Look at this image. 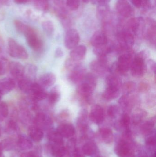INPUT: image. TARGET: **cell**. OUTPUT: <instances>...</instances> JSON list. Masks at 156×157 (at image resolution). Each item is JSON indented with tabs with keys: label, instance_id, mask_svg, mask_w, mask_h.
<instances>
[{
	"label": "cell",
	"instance_id": "6da1fadb",
	"mask_svg": "<svg viewBox=\"0 0 156 157\" xmlns=\"http://www.w3.org/2000/svg\"><path fill=\"white\" fill-rule=\"evenodd\" d=\"M8 54L12 58L17 59L26 60L28 58V54L24 47L13 38H9L7 41Z\"/></svg>",
	"mask_w": 156,
	"mask_h": 157
},
{
	"label": "cell",
	"instance_id": "7a4b0ae2",
	"mask_svg": "<svg viewBox=\"0 0 156 157\" xmlns=\"http://www.w3.org/2000/svg\"><path fill=\"white\" fill-rule=\"evenodd\" d=\"M51 117L43 112H39L34 117L33 124L44 131H50L53 126Z\"/></svg>",
	"mask_w": 156,
	"mask_h": 157
},
{
	"label": "cell",
	"instance_id": "3957f363",
	"mask_svg": "<svg viewBox=\"0 0 156 157\" xmlns=\"http://www.w3.org/2000/svg\"><path fill=\"white\" fill-rule=\"evenodd\" d=\"M25 36L29 47L35 51L40 50L43 46V41L37 33L36 31L31 27H29Z\"/></svg>",
	"mask_w": 156,
	"mask_h": 157
},
{
	"label": "cell",
	"instance_id": "277c9868",
	"mask_svg": "<svg viewBox=\"0 0 156 157\" xmlns=\"http://www.w3.org/2000/svg\"><path fill=\"white\" fill-rule=\"evenodd\" d=\"M117 39L119 45L123 50L130 49L134 44V35L127 30L119 32Z\"/></svg>",
	"mask_w": 156,
	"mask_h": 157
},
{
	"label": "cell",
	"instance_id": "5b68a950",
	"mask_svg": "<svg viewBox=\"0 0 156 157\" xmlns=\"http://www.w3.org/2000/svg\"><path fill=\"white\" fill-rule=\"evenodd\" d=\"M145 60L136 55L135 58L133 59L131 65V74L134 77L140 78L143 76L146 71Z\"/></svg>",
	"mask_w": 156,
	"mask_h": 157
},
{
	"label": "cell",
	"instance_id": "8992f818",
	"mask_svg": "<svg viewBox=\"0 0 156 157\" xmlns=\"http://www.w3.org/2000/svg\"><path fill=\"white\" fill-rule=\"evenodd\" d=\"M132 61V57L130 53L121 55L116 63L118 73L122 75L126 73L130 70Z\"/></svg>",
	"mask_w": 156,
	"mask_h": 157
},
{
	"label": "cell",
	"instance_id": "52a82bcc",
	"mask_svg": "<svg viewBox=\"0 0 156 157\" xmlns=\"http://www.w3.org/2000/svg\"><path fill=\"white\" fill-rule=\"evenodd\" d=\"M79 41L80 36L77 30L71 29L67 31L64 39V44L67 49L72 50L77 47Z\"/></svg>",
	"mask_w": 156,
	"mask_h": 157
},
{
	"label": "cell",
	"instance_id": "ba28073f",
	"mask_svg": "<svg viewBox=\"0 0 156 157\" xmlns=\"http://www.w3.org/2000/svg\"><path fill=\"white\" fill-rule=\"evenodd\" d=\"M47 93L44 88L38 83L34 82L29 91L30 99L35 102H38L46 99Z\"/></svg>",
	"mask_w": 156,
	"mask_h": 157
},
{
	"label": "cell",
	"instance_id": "9c48e42d",
	"mask_svg": "<svg viewBox=\"0 0 156 157\" xmlns=\"http://www.w3.org/2000/svg\"><path fill=\"white\" fill-rule=\"evenodd\" d=\"M117 13L121 16L125 18L132 17L134 14V10L131 5L125 0H119L116 4Z\"/></svg>",
	"mask_w": 156,
	"mask_h": 157
},
{
	"label": "cell",
	"instance_id": "30bf717a",
	"mask_svg": "<svg viewBox=\"0 0 156 157\" xmlns=\"http://www.w3.org/2000/svg\"><path fill=\"white\" fill-rule=\"evenodd\" d=\"M71 70L68 76L70 80L74 84L82 81L86 75V69L84 66L78 63Z\"/></svg>",
	"mask_w": 156,
	"mask_h": 157
},
{
	"label": "cell",
	"instance_id": "8fae6325",
	"mask_svg": "<svg viewBox=\"0 0 156 157\" xmlns=\"http://www.w3.org/2000/svg\"><path fill=\"white\" fill-rule=\"evenodd\" d=\"M95 87L83 80L77 89L79 96L86 102H89Z\"/></svg>",
	"mask_w": 156,
	"mask_h": 157
},
{
	"label": "cell",
	"instance_id": "7c38bea8",
	"mask_svg": "<svg viewBox=\"0 0 156 157\" xmlns=\"http://www.w3.org/2000/svg\"><path fill=\"white\" fill-rule=\"evenodd\" d=\"M145 25L144 20L142 17H133L131 18L127 23L126 30L133 35L137 34L140 30H143Z\"/></svg>",
	"mask_w": 156,
	"mask_h": 157
},
{
	"label": "cell",
	"instance_id": "4fadbf2b",
	"mask_svg": "<svg viewBox=\"0 0 156 157\" xmlns=\"http://www.w3.org/2000/svg\"><path fill=\"white\" fill-rule=\"evenodd\" d=\"M8 71L13 78L18 81L24 75L25 67L18 62L13 61L9 63Z\"/></svg>",
	"mask_w": 156,
	"mask_h": 157
},
{
	"label": "cell",
	"instance_id": "5bb4252c",
	"mask_svg": "<svg viewBox=\"0 0 156 157\" xmlns=\"http://www.w3.org/2000/svg\"><path fill=\"white\" fill-rule=\"evenodd\" d=\"M91 121L96 124H99L103 121L104 119V110L100 105H95L93 107L90 113Z\"/></svg>",
	"mask_w": 156,
	"mask_h": 157
},
{
	"label": "cell",
	"instance_id": "9a60e30c",
	"mask_svg": "<svg viewBox=\"0 0 156 157\" xmlns=\"http://www.w3.org/2000/svg\"><path fill=\"white\" fill-rule=\"evenodd\" d=\"M90 41L94 48H99L108 44V39L104 32L98 30L93 35Z\"/></svg>",
	"mask_w": 156,
	"mask_h": 157
},
{
	"label": "cell",
	"instance_id": "2e32d148",
	"mask_svg": "<svg viewBox=\"0 0 156 157\" xmlns=\"http://www.w3.org/2000/svg\"><path fill=\"white\" fill-rule=\"evenodd\" d=\"M16 147L23 151L31 150L33 147V144L29 136L25 135L19 134L16 140Z\"/></svg>",
	"mask_w": 156,
	"mask_h": 157
},
{
	"label": "cell",
	"instance_id": "e0dca14e",
	"mask_svg": "<svg viewBox=\"0 0 156 157\" xmlns=\"http://www.w3.org/2000/svg\"><path fill=\"white\" fill-rule=\"evenodd\" d=\"M15 86L16 82L13 78L5 77L0 79V92L2 95L10 93Z\"/></svg>",
	"mask_w": 156,
	"mask_h": 157
},
{
	"label": "cell",
	"instance_id": "ac0fdd59",
	"mask_svg": "<svg viewBox=\"0 0 156 157\" xmlns=\"http://www.w3.org/2000/svg\"><path fill=\"white\" fill-rule=\"evenodd\" d=\"M90 68L94 72L103 74L108 69L106 59L105 58H100L99 60L93 61L90 63Z\"/></svg>",
	"mask_w": 156,
	"mask_h": 157
},
{
	"label": "cell",
	"instance_id": "d6986e66",
	"mask_svg": "<svg viewBox=\"0 0 156 157\" xmlns=\"http://www.w3.org/2000/svg\"><path fill=\"white\" fill-rule=\"evenodd\" d=\"M56 80V78L54 73L48 72L40 76L38 83L45 89L53 86L55 84Z\"/></svg>",
	"mask_w": 156,
	"mask_h": 157
},
{
	"label": "cell",
	"instance_id": "ffe728a7",
	"mask_svg": "<svg viewBox=\"0 0 156 157\" xmlns=\"http://www.w3.org/2000/svg\"><path fill=\"white\" fill-rule=\"evenodd\" d=\"M20 121L24 125H29L33 124L34 117L32 116V113L25 105H23L21 109L17 114Z\"/></svg>",
	"mask_w": 156,
	"mask_h": 157
},
{
	"label": "cell",
	"instance_id": "44dd1931",
	"mask_svg": "<svg viewBox=\"0 0 156 157\" xmlns=\"http://www.w3.org/2000/svg\"><path fill=\"white\" fill-rule=\"evenodd\" d=\"M115 152L120 157H133L131 147L125 141H121L115 148Z\"/></svg>",
	"mask_w": 156,
	"mask_h": 157
},
{
	"label": "cell",
	"instance_id": "7402d4cb",
	"mask_svg": "<svg viewBox=\"0 0 156 157\" xmlns=\"http://www.w3.org/2000/svg\"><path fill=\"white\" fill-rule=\"evenodd\" d=\"M28 134L29 138L35 143L41 142L44 137V132L34 124L28 127Z\"/></svg>",
	"mask_w": 156,
	"mask_h": 157
},
{
	"label": "cell",
	"instance_id": "603a6c76",
	"mask_svg": "<svg viewBox=\"0 0 156 157\" xmlns=\"http://www.w3.org/2000/svg\"><path fill=\"white\" fill-rule=\"evenodd\" d=\"M87 52V48L84 45L77 46L72 49L70 53L71 59L78 62L82 60L85 57Z\"/></svg>",
	"mask_w": 156,
	"mask_h": 157
},
{
	"label": "cell",
	"instance_id": "cb8c5ba5",
	"mask_svg": "<svg viewBox=\"0 0 156 157\" xmlns=\"http://www.w3.org/2000/svg\"><path fill=\"white\" fill-rule=\"evenodd\" d=\"M57 132L62 136V137L68 138L73 136L75 133V129L74 126L70 124H62L57 128Z\"/></svg>",
	"mask_w": 156,
	"mask_h": 157
},
{
	"label": "cell",
	"instance_id": "d4e9b609",
	"mask_svg": "<svg viewBox=\"0 0 156 157\" xmlns=\"http://www.w3.org/2000/svg\"><path fill=\"white\" fill-rule=\"evenodd\" d=\"M60 98V93L59 87L55 86L51 89L50 91L47 93L46 99L50 105H54L58 102Z\"/></svg>",
	"mask_w": 156,
	"mask_h": 157
},
{
	"label": "cell",
	"instance_id": "484cf974",
	"mask_svg": "<svg viewBox=\"0 0 156 157\" xmlns=\"http://www.w3.org/2000/svg\"><path fill=\"white\" fill-rule=\"evenodd\" d=\"M120 89L112 87H107L102 96L106 100L111 101L117 98L120 95Z\"/></svg>",
	"mask_w": 156,
	"mask_h": 157
},
{
	"label": "cell",
	"instance_id": "4316f807",
	"mask_svg": "<svg viewBox=\"0 0 156 157\" xmlns=\"http://www.w3.org/2000/svg\"><path fill=\"white\" fill-rule=\"evenodd\" d=\"M34 83L33 80L24 76L23 78L18 80V87L22 92L29 94L31 87Z\"/></svg>",
	"mask_w": 156,
	"mask_h": 157
},
{
	"label": "cell",
	"instance_id": "83f0119b",
	"mask_svg": "<svg viewBox=\"0 0 156 157\" xmlns=\"http://www.w3.org/2000/svg\"><path fill=\"white\" fill-rule=\"evenodd\" d=\"M2 149L6 151H12L17 148L16 140L12 137L5 138L0 143Z\"/></svg>",
	"mask_w": 156,
	"mask_h": 157
},
{
	"label": "cell",
	"instance_id": "f1b7e54d",
	"mask_svg": "<svg viewBox=\"0 0 156 157\" xmlns=\"http://www.w3.org/2000/svg\"><path fill=\"white\" fill-rule=\"evenodd\" d=\"M106 83L107 87L120 88L122 86V80L120 78L115 75H110L106 78Z\"/></svg>",
	"mask_w": 156,
	"mask_h": 157
},
{
	"label": "cell",
	"instance_id": "f546056e",
	"mask_svg": "<svg viewBox=\"0 0 156 157\" xmlns=\"http://www.w3.org/2000/svg\"><path fill=\"white\" fill-rule=\"evenodd\" d=\"M5 131L9 134L14 135L18 134L19 128L16 121L13 119L9 120L6 124Z\"/></svg>",
	"mask_w": 156,
	"mask_h": 157
},
{
	"label": "cell",
	"instance_id": "4dcf8cb0",
	"mask_svg": "<svg viewBox=\"0 0 156 157\" xmlns=\"http://www.w3.org/2000/svg\"><path fill=\"white\" fill-rule=\"evenodd\" d=\"M49 143L53 144H63L62 136L56 131H50L47 135Z\"/></svg>",
	"mask_w": 156,
	"mask_h": 157
},
{
	"label": "cell",
	"instance_id": "1f68e13d",
	"mask_svg": "<svg viewBox=\"0 0 156 157\" xmlns=\"http://www.w3.org/2000/svg\"><path fill=\"white\" fill-rule=\"evenodd\" d=\"M112 50L111 46L108 44L99 48H94L93 52L100 58H105Z\"/></svg>",
	"mask_w": 156,
	"mask_h": 157
},
{
	"label": "cell",
	"instance_id": "d6a6232c",
	"mask_svg": "<svg viewBox=\"0 0 156 157\" xmlns=\"http://www.w3.org/2000/svg\"><path fill=\"white\" fill-rule=\"evenodd\" d=\"M148 27L147 31V37L148 40L152 43H155L156 26L155 22L152 20L148 21Z\"/></svg>",
	"mask_w": 156,
	"mask_h": 157
},
{
	"label": "cell",
	"instance_id": "836d02e7",
	"mask_svg": "<svg viewBox=\"0 0 156 157\" xmlns=\"http://www.w3.org/2000/svg\"><path fill=\"white\" fill-rule=\"evenodd\" d=\"M100 134L102 139L104 143L110 144L113 140L112 131L108 128H103L100 130Z\"/></svg>",
	"mask_w": 156,
	"mask_h": 157
},
{
	"label": "cell",
	"instance_id": "e575fe53",
	"mask_svg": "<svg viewBox=\"0 0 156 157\" xmlns=\"http://www.w3.org/2000/svg\"><path fill=\"white\" fill-rule=\"evenodd\" d=\"M37 69L33 64H28L25 67V74L24 76L32 79L34 81L36 75Z\"/></svg>",
	"mask_w": 156,
	"mask_h": 157
},
{
	"label": "cell",
	"instance_id": "d590c367",
	"mask_svg": "<svg viewBox=\"0 0 156 157\" xmlns=\"http://www.w3.org/2000/svg\"><path fill=\"white\" fill-rule=\"evenodd\" d=\"M132 4L136 8L148 9L151 6V0H131Z\"/></svg>",
	"mask_w": 156,
	"mask_h": 157
},
{
	"label": "cell",
	"instance_id": "8d00e7d4",
	"mask_svg": "<svg viewBox=\"0 0 156 157\" xmlns=\"http://www.w3.org/2000/svg\"><path fill=\"white\" fill-rule=\"evenodd\" d=\"M155 122V119L154 118L148 120L145 122L142 127V130L144 133L145 134H150L154 127Z\"/></svg>",
	"mask_w": 156,
	"mask_h": 157
},
{
	"label": "cell",
	"instance_id": "74e56055",
	"mask_svg": "<svg viewBox=\"0 0 156 157\" xmlns=\"http://www.w3.org/2000/svg\"><path fill=\"white\" fill-rule=\"evenodd\" d=\"M9 113V109L7 103L4 101H0V122L7 118Z\"/></svg>",
	"mask_w": 156,
	"mask_h": 157
},
{
	"label": "cell",
	"instance_id": "f35d334b",
	"mask_svg": "<svg viewBox=\"0 0 156 157\" xmlns=\"http://www.w3.org/2000/svg\"><path fill=\"white\" fill-rule=\"evenodd\" d=\"M20 157H43L42 149L40 147H37L33 151L22 153Z\"/></svg>",
	"mask_w": 156,
	"mask_h": 157
},
{
	"label": "cell",
	"instance_id": "ab89813d",
	"mask_svg": "<svg viewBox=\"0 0 156 157\" xmlns=\"http://www.w3.org/2000/svg\"><path fill=\"white\" fill-rule=\"evenodd\" d=\"M118 102L122 109L128 110L130 109L132 101H131V99L128 97V95H124L119 99Z\"/></svg>",
	"mask_w": 156,
	"mask_h": 157
},
{
	"label": "cell",
	"instance_id": "60d3db41",
	"mask_svg": "<svg viewBox=\"0 0 156 157\" xmlns=\"http://www.w3.org/2000/svg\"><path fill=\"white\" fill-rule=\"evenodd\" d=\"M136 84L132 81H128L124 83L123 86V91L125 95H129L133 92L136 88Z\"/></svg>",
	"mask_w": 156,
	"mask_h": 157
},
{
	"label": "cell",
	"instance_id": "b9f144b4",
	"mask_svg": "<svg viewBox=\"0 0 156 157\" xmlns=\"http://www.w3.org/2000/svg\"><path fill=\"white\" fill-rule=\"evenodd\" d=\"M34 5L36 8L42 11H46L49 9L47 0H34Z\"/></svg>",
	"mask_w": 156,
	"mask_h": 157
},
{
	"label": "cell",
	"instance_id": "7bdbcfd3",
	"mask_svg": "<svg viewBox=\"0 0 156 157\" xmlns=\"http://www.w3.org/2000/svg\"><path fill=\"white\" fill-rule=\"evenodd\" d=\"M42 27L48 36H51L54 33V25L51 21H46L43 22L42 23Z\"/></svg>",
	"mask_w": 156,
	"mask_h": 157
},
{
	"label": "cell",
	"instance_id": "ee69618b",
	"mask_svg": "<svg viewBox=\"0 0 156 157\" xmlns=\"http://www.w3.org/2000/svg\"><path fill=\"white\" fill-rule=\"evenodd\" d=\"M82 151L84 155L88 156H91L95 152V146L92 143H87L82 147Z\"/></svg>",
	"mask_w": 156,
	"mask_h": 157
},
{
	"label": "cell",
	"instance_id": "f6af8a7d",
	"mask_svg": "<svg viewBox=\"0 0 156 157\" xmlns=\"http://www.w3.org/2000/svg\"><path fill=\"white\" fill-rule=\"evenodd\" d=\"M9 63L5 58L0 57V76L4 75L8 71Z\"/></svg>",
	"mask_w": 156,
	"mask_h": 157
},
{
	"label": "cell",
	"instance_id": "bcb514c9",
	"mask_svg": "<svg viewBox=\"0 0 156 157\" xmlns=\"http://www.w3.org/2000/svg\"><path fill=\"white\" fill-rule=\"evenodd\" d=\"M14 23L15 26L17 31L24 35L25 33L26 32L29 27V26L25 25L23 22L18 20H15Z\"/></svg>",
	"mask_w": 156,
	"mask_h": 157
},
{
	"label": "cell",
	"instance_id": "7dc6e473",
	"mask_svg": "<svg viewBox=\"0 0 156 157\" xmlns=\"http://www.w3.org/2000/svg\"><path fill=\"white\" fill-rule=\"evenodd\" d=\"M119 111V107L115 104H112L108 107L107 114L109 117L114 118L118 114Z\"/></svg>",
	"mask_w": 156,
	"mask_h": 157
},
{
	"label": "cell",
	"instance_id": "c3c4849f",
	"mask_svg": "<svg viewBox=\"0 0 156 157\" xmlns=\"http://www.w3.org/2000/svg\"><path fill=\"white\" fill-rule=\"evenodd\" d=\"M80 0H67V5L70 10L75 11L78 8Z\"/></svg>",
	"mask_w": 156,
	"mask_h": 157
},
{
	"label": "cell",
	"instance_id": "681fc988",
	"mask_svg": "<svg viewBox=\"0 0 156 157\" xmlns=\"http://www.w3.org/2000/svg\"><path fill=\"white\" fill-rule=\"evenodd\" d=\"M145 114V112L143 111L141 109H138V110L136 111L134 114V122L135 123H139Z\"/></svg>",
	"mask_w": 156,
	"mask_h": 157
},
{
	"label": "cell",
	"instance_id": "f907efd6",
	"mask_svg": "<svg viewBox=\"0 0 156 157\" xmlns=\"http://www.w3.org/2000/svg\"><path fill=\"white\" fill-rule=\"evenodd\" d=\"M130 118L127 113H124L122 115L121 119V124L122 126L124 128L127 129L130 125Z\"/></svg>",
	"mask_w": 156,
	"mask_h": 157
},
{
	"label": "cell",
	"instance_id": "816d5d0a",
	"mask_svg": "<svg viewBox=\"0 0 156 157\" xmlns=\"http://www.w3.org/2000/svg\"><path fill=\"white\" fill-rule=\"evenodd\" d=\"M147 65L148 68L155 73L156 71V63L152 59L148 60L147 62Z\"/></svg>",
	"mask_w": 156,
	"mask_h": 157
},
{
	"label": "cell",
	"instance_id": "f5cc1de1",
	"mask_svg": "<svg viewBox=\"0 0 156 157\" xmlns=\"http://www.w3.org/2000/svg\"><path fill=\"white\" fill-rule=\"evenodd\" d=\"M73 157H85L82 150L79 148H75L73 151Z\"/></svg>",
	"mask_w": 156,
	"mask_h": 157
},
{
	"label": "cell",
	"instance_id": "db71d44e",
	"mask_svg": "<svg viewBox=\"0 0 156 157\" xmlns=\"http://www.w3.org/2000/svg\"><path fill=\"white\" fill-rule=\"evenodd\" d=\"M139 91L141 92H146L149 89V86L146 83H141L138 87Z\"/></svg>",
	"mask_w": 156,
	"mask_h": 157
},
{
	"label": "cell",
	"instance_id": "11a10c76",
	"mask_svg": "<svg viewBox=\"0 0 156 157\" xmlns=\"http://www.w3.org/2000/svg\"><path fill=\"white\" fill-rule=\"evenodd\" d=\"M55 56L57 58H60L63 57L64 52L62 48H57L56 49V51H55Z\"/></svg>",
	"mask_w": 156,
	"mask_h": 157
},
{
	"label": "cell",
	"instance_id": "9f6ffc18",
	"mask_svg": "<svg viewBox=\"0 0 156 157\" xmlns=\"http://www.w3.org/2000/svg\"><path fill=\"white\" fill-rule=\"evenodd\" d=\"M155 138L154 136H150L146 140V144L148 146H154L155 145Z\"/></svg>",
	"mask_w": 156,
	"mask_h": 157
},
{
	"label": "cell",
	"instance_id": "6f0895ef",
	"mask_svg": "<svg viewBox=\"0 0 156 157\" xmlns=\"http://www.w3.org/2000/svg\"><path fill=\"white\" fill-rule=\"evenodd\" d=\"M96 1L100 6H107L111 0H96Z\"/></svg>",
	"mask_w": 156,
	"mask_h": 157
},
{
	"label": "cell",
	"instance_id": "680465c9",
	"mask_svg": "<svg viewBox=\"0 0 156 157\" xmlns=\"http://www.w3.org/2000/svg\"><path fill=\"white\" fill-rule=\"evenodd\" d=\"M14 1L16 3L21 4L26 3L29 1V0H14Z\"/></svg>",
	"mask_w": 156,
	"mask_h": 157
},
{
	"label": "cell",
	"instance_id": "91938a15",
	"mask_svg": "<svg viewBox=\"0 0 156 157\" xmlns=\"http://www.w3.org/2000/svg\"><path fill=\"white\" fill-rule=\"evenodd\" d=\"M7 0H0V3L5 4L7 2Z\"/></svg>",
	"mask_w": 156,
	"mask_h": 157
},
{
	"label": "cell",
	"instance_id": "94428289",
	"mask_svg": "<svg viewBox=\"0 0 156 157\" xmlns=\"http://www.w3.org/2000/svg\"><path fill=\"white\" fill-rule=\"evenodd\" d=\"M82 1L85 3H88L89 2L90 0H82Z\"/></svg>",
	"mask_w": 156,
	"mask_h": 157
},
{
	"label": "cell",
	"instance_id": "6125c7cd",
	"mask_svg": "<svg viewBox=\"0 0 156 157\" xmlns=\"http://www.w3.org/2000/svg\"><path fill=\"white\" fill-rule=\"evenodd\" d=\"M2 153H3V150L2 149L1 144H0V154H2Z\"/></svg>",
	"mask_w": 156,
	"mask_h": 157
},
{
	"label": "cell",
	"instance_id": "be15d7a7",
	"mask_svg": "<svg viewBox=\"0 0 156 157\" xmlns=\"http://www.w3.org/2000/svg\"><path fill=\"white\" fill-rule=\"evenodd\" d=\"M0 157H5L4 155H3V153H2V154H0Z\"/></svg>",
	"mask_w": 156,
	"mask_h": 157
},
{
	"label": "cell",
	"instance_id": "e7e4bbea",
	"mask_svg": "<svg viewBox=\"0 0 156 157\" xmlns=\"http://www.w3.org/2000/svg\"><path fill=\"white\" fill-rule=\"evenodd\" d=\"M2 93L0 92V101H1V99H2Z\"/></svg>",
	"mask_w": 156,
	"mask_h": 157
},
{
	"label": "cell",
	"instance_id": "03108f58",
	"mask_svg": "<svg viewBox=\"0 0 156 157\" xmlns=\"http://www.w3.org/2000/svg\"><path fill=\"white\" fill-rule=\"evenodd\" d=\"M1 136V128H0V136Z\"/></svg>",
	"mask_w": 156,
	"mask_h": 157
}]
</instances>
